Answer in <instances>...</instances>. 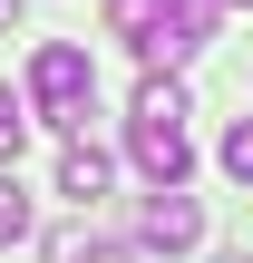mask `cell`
<instances>
[{
	"label": "cell",
	"instance_id": "obj_1",
	"mask_svg": "<svg viewBox=\"0 0 253 263\" xmlns=\"http://www.w3.org/2000/svg\"><path fill=\"white\" fill-rule=\"evenodd\" d=\"M127 146H137V166H146L156 185H185L195 146H185V88H176L166 68L137 88V107H127Z\"/></svg>",
	"mask_w": 253,
	"mask_h": 263
},
{
	"label": "cell",
	"instance_id": "obj_2",
	"mask_svg": "<svg viewBox=\"0 0 253 263\" xmlns=\"http://www.w3.org/2000/svg\"><path fill=\"white\" fill-rule=\"evenodd\" d=\"M88 98H98L88 49H78V39H49V49L29 59V107H39L59 137H88Z\"/></svg>",
	"mask_w": 253,
	"mask_h": 263
},
{
	"label": "cell",
	"instance_id": "obj_3",
	"mask_svg": "<svg viewBox=\"0 0 253 263\" xmlns=\"http://www.w3.org/2000/svg\"><path fill=\"white\" fill-rule=\"evenodd\" d=\"M215 20H224V0H166V20L146 29V49H137V59H146V68H185V59L215 39Z\"/></svg>",
	"mask_w": 253,
	"mask_h": 263
},
{
	"label": "cell",
	"instance_id": "obj_4",
	"mask_svg": "<svg viewBox=\"0 0 253 263\" xmlns=\"http://www.w3.org/2000/svg\"><path fill=\"white\" fill-rule=\"evenodd\" d=\"M195 234H205L195 195H185V185H156V195H146V215H137V244H146V254H185Z\"/></svg>",
	"mask_w": 253,
	"mask_h": 263
},
{
	"label": "cell",
	"instance_id": "obj_5",
	"mask_svg": "<svg viewBox=\"0 0 253 263\" xmlns=\"http://www.w3.org/2000/svg\"><path fill=\"white\" fill-rule=\"evenodd\" d=\"M59 195H68V205H98V195H107V156H98L88 137H68V156H59Z\"/></svg>",
	"mask_w": 253,
	"mask_h": 263
},
{
	"label": "cell",
	"instance_id": "obj_6",
	"mask_svg": "<svg viewBox=\"0 0 253 263\" xmlns=\"http://www.w3.org/2000/svg\"><path fill=\"white\" fill-rule=\"evenodd\" d=\"M156 20H166V0H107V29H117V39H137V49H146V29H156Z\"/></svg>",
	"mask_w": 253,
	"mask_h": 263
},
{
	"label": "cell",
	"instance_id": "obj_7",
	"mask_svg": "<svg viewBox=\"0 0 253 263\" xmlns=\"http://www.w3.org/2000/svg\"><path fill=\"white\" fill-rule=\"evenodd\" d=\"M20 146H29V98L0 88V166H20Z\"/></svg>",
	"mask_w": 253,
	"mask_h": 263
},
{
	"label": "cell",
	"instance_id": "obj_8",
	"mask_svg": "<svg viewBox=\"0 0 253 263\" xmlns=\"http://www.w3.org/2000/svg\"><path fill=\"white\" fill-rule=\"evenodd\" d=\"M29 234V195H20V166H0V244Z\"/></svg>",
	"mask_w": 253,
	"mask_h": 263
},
{
	"label": "cell",
	"instance_id": "obj_9",
	"mask_svg": "<svg viewBox=\"0 0 253 263\" xmlns=\"http://www.w3.org/2000/svg\"><path fill=\"white\" fill-rule=\"evenodd\" d=\"M224 176H234V185H253V117H234V127H224Z\"/></svg>",
	"mask_w": 253,
	"mask_h": 263
},
{
	"label": "cell",
	"instance_id": "obj_10",
	"mask_svg": "<svg viewBox=\"0 0 253 263\" xmlns=\"http://www.w3.org/2000/svg\"><path fill=\"white\" fill-rule=\"evenodd\" d=\"M49 263H137V254H117V244H78V234H59V244H49Z\"/></svg>",
	"mask_w": 253,
	"mask_h": 263
},
{
	"label": "cell",
	"instance_id": "obj_11",
	"mask_svg": "<svg viewBox=\"0 0 253 263\" xmlns=\"http://www.w3.org/2000/svg\"><path fill=\"white\" fill-rule=\"evenodd\" d=\"M10 20H20V0H0V29H10Z\"/></svg>",
	"mask_w": 253,
	"mask_h": 263
},
{
	"label": "cell",
	"instance_id": "obj_12",
	"mask_svg": "<svg viewBox=\"0 0 253 263\" xmlns=\"http://www.w3.org/2000/svg\"><path fill=\"white\" fill-rule=\"evenodd\" d=\"M215 263H253V254H215Z\"/></svg>",
	"mask_w": 253,
	"mask_h": 263
},
{
	"label": "cell",
	"instance_id": "obj_13",
	"mask_svg": "<svg viewBox=\"0 0 253 263\" xmlns=\"http://www.w3.org/2000/svg\"><path fill=\"white\" fill-rule=\"evenodd\" d=\"M224 10H253V0H224Z\"/></svg>",
	"mask_w": 253,
	"mask_h": 263
}]
</instances>
